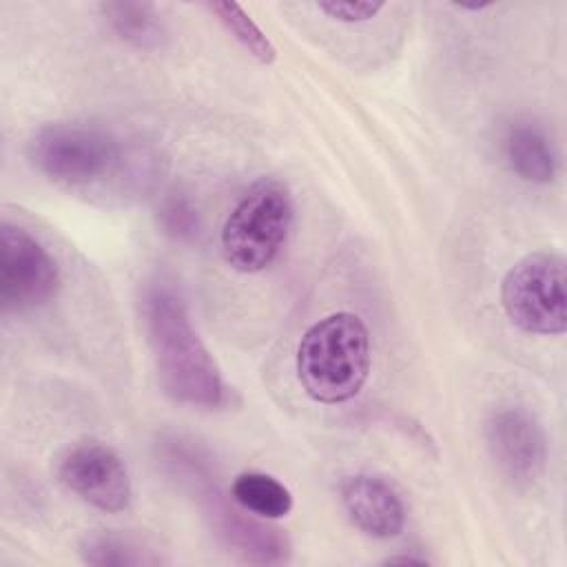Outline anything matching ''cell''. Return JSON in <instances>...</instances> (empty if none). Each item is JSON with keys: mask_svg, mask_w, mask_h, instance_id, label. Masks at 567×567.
<instances>
[{"mask_svg": "<svg viewBox=\"0 0 567 567\" xmlns=\"http://www.w3.org/2000/svg\"><path fill=\"white\" fill-rule=\"evenodd\" d=\"M142 321L162 390L177 403L217 408L224 401L219 368L195 332L182 297L166 284H151L142 297Z\"/></svg>", "mask_w": 567, "mask_h": 567, "instance_id": "6da1fadb", "label": "cell"}, {"mask_svg": "<svg viewBox=\"0 0 567 567\" xmlns=\"http://www.w3.org/2000/svg\"><path fill=\"white\" fill-rule=\"evenodd\" d=\"M370 372V334L352 312H332L312 323L297 346V377L317 403L354 399Z\"/></svg>", "mask_w": 567, "mask_h": 567, "instance_id": "7a4b0ae2", "label": "cell"}, {"mask_svg": "<svg viewBox=\"0 0 567 567\" xmlns=\"http://www.w3.org/2000/svg\"><path fill=\"white\" fill-rule=\"evenodd\" d=\"M292 226V197L275 177L257 179L235 204L221 228V252L237 272L266 270L284 248Z\"/></svg>", "mask_w": 567, "mask_h": 567, "instance_id": "3957f363", "label": "cell"}, {"mask_svg": "<svg viewBox=\"0 0 567 567\" xmlns=\"http://www.w3.org/2000/svg\"><path fill=\"white\" fill-rule=\"evenodd\" d=\"M35 171L64 186H91L117 175L124 166L120 142L97 126L53 122L40 126L27 144Z\"/></svg>", "mask_w": 567, "mask_h": 567, "instance_id": "277c9868", "label": "cell"}, {"mask_svg": "<svg viewBox=\"0 0 567 567\" xmlns=\"http://www.w3.org/2000/svg\"><path fill=\"white\" fill-rule=\"evenodd\" d=\"M501 303L507 319L529 334H563L567 328L565 259L551 250L518 259L501 284Z\"/></svg>", "mask_w": 567, "mask_h": 567, "instance_id": "5b68a950", "label": "cell"}, {"mask_svg": "<svg viewBox=\"0 0 567 567\" xmlns=\"http://www.w3.org/2000/svg\"><path fill=\"white\" fill-rule=\"evenodd\" d=\"M60 270L53 255L27 228L0 224V306L4 312H29L55 295Z\"/></svg>", "mask_w": 567, "mask_h": 567, "instance_id": "8992f818", "label": "cell"}, {"mask_svg": "<svg viewBox=\"0 0 567 567\" xmlns=\"http://www.w3.org/2000/svg\"><path fill=\"white\" fill-rule=\"evenodd\" d=\"M199 505L213 536L239 560L250 565H279L290 558V540L284 529L268 523L257 514H248L235 498L206 485Z\"/></svg>", "mask_w": 567, "mask_h": 567, "instance_id": "52a82bcc", "label": "cell"}, {"mask_svg": "<svg viewBox=\"0 0 567 567\" xmlns=\"http://www.w3.org/2000/svg\"><path fill=\"white\" fill-rule=\"evenodd\" d=\"M485 443L505 478L532 485L545 472L547 439L532 412L518 405L498 408L485 421Z\"/></svg>", "mask_w": 567, "mask_h": 567, "instance_id": "ba28073f", "label": "cell"}, {"mask_svg": "<svg viewBox=\"0 0 567 567\" xmlns=\"http://www.w3.org/2000/svg\"><path fill=\"white\" fill-rule=\"evenodd\" d=\"M60 481L102 512H122L131 501V478L124 461L95 441L73 445L58 463Z\"/></svg>", "mask_w": 567, "mask_h": 567, "instance_id": "9c48e42d", "label": "cell"}, {"mask_svg": "<svg viewBox=\"0 0 567 567\" xmlns=\"http://www.w3.org/2000/svg\"><path fill=\"white\" fill-rule=\"evenodd\" d=\"M341 503L350 520L374 538H392L405 525V507L394 487L372 474H354L341 485Z\"/></svg>", "mask_w": 567, "mask_h": 567, "instance_id": "30bf717a", "label": "cell"}, {"mask_svg": "<svg viewBox=\"0 0 567 567\" xmlns=\"http://www.w3.org/2000/svg\"><path fill=\"white\" fill-rule=\"evenodd\" d=\"M503 155L512 173L532 184H549L558 173V155L551 140L532 122H514L505 131Z\"/></svg>", "mask_w": 567, "mask_h": 567, "instance_id": "8fae6325", "label": "cell"}, {"mask_svg": "<svg viewBox=\"0 0 567 567\" xmlns=\"http://www.w3.org/2000/svg\"><path fill=\"white\" fill-rule=\"evenodd\" d=\"M100 13L106 27L126 44L144 51L159 49L166 42V27L151 2H102Z\"/></svg>", "mask_w": 567, "mask_h": 567, "instance_id": "7c38bea8", "label": "cell"}, {"mask_svg": "<svg viewBox=\"0 0 567 567\" xmlns=\"http://www.w3.org/2000/svg\"><path fill=\"white\" fill-rule=\"evenodd\" d=\"M230 496L248 512L275 520L284 518L292 509L290 489L270 474L241 472L230 485Z\"/></svg>", "mask_w": 567, "mask_h": 567, "instance_id": "4fadbf2b", "label": "cell"}, {"mask_svg": "<svg viewBox=\"0 0 567 567\" xmlns=\"http://www.w3.org/2000/svg\"><path fill=\"white\" fill-rule=\"evenodd\" d=\"M80 558L91 567H140L157 565L159 556L140 547L135 540L113 532H91L80 540Z\"/></svg>", "mask_w": 567, "mask_h": 567, "instance_id": "5bb4252c", "label": "cell"}, {"mask_svg": "<svg viewBox=\"0 0 567 567\" xmlns=\"http://www.w3.org/2000/svg\"><path fill=\"white\" fill-rule=\"evenodd\" d=\"M208 9L217 16L224 29L261 64H272L277 49L266 38V33L250 20V16L235 2H210Z\"/></svg>", "mask_w": 567, "mask_h": 567, "instance_id": "9a60e30c", "label": "cell"}, {"mask_svg": "<svg viewBox=\"0 0 567 567\" xmlns=\"http://www.w3.org/2000/svg\"><path fill=\"white\" fill-rule=\"evenodd\" d=\"M157 224L162 233L175 241H193L199 235L197 208L179 190L162 195L157 204Z\"/></svg>", "mask_w": 567, "mask_h": 567, "instance_id": "2e32d148", "label": "cell"}, {"mask_svg": "<svg viewBox=\"0 0 567 567\" xmlns=\"http://www.w3.org/2000/svg\"><path fill=\"white\" fill-rule=\"evenodd\" d=\"M323 16H328L330 20L337 22H365L370 18H374L385 4L383 2H339V0H326V2H317L315 4Z\"/></svg>", "mask_w": 567, "mask_h": 567, "instance_id": "e0dca14e", "label": "cell"}, {"mask_svg": "<svg viewBox=\"0 0 567 567\" xmlns=\"http://www.w3.org/2000/svg\"><path fill=\"white\" fill-rule=\"evenodd\" d=\"M388 565H394V563H410V565H425L427 560L425 558H416V556H390L385 560Z\"/></svg>", "mask_w": 567, "mask_h": 567, "instance_id": "ac0fdd59", "label": "cell"}]
</instances>
